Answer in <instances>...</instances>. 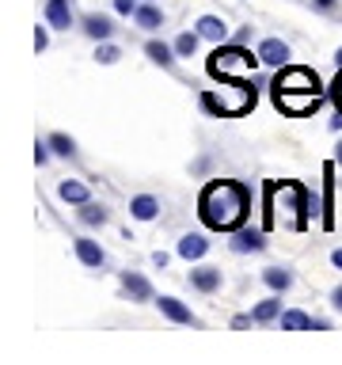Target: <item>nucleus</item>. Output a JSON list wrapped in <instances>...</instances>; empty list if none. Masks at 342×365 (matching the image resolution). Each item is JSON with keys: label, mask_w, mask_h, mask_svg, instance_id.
Wrapping results in <instances>:
<instances>
[{"label": "nucleus", "mask_w": 342, "mask_h": 365, "mask_svg": "<svg viewBox=\"0 0 342 365\" xmlns=\"http://www.w3.org/2000/svg\"><path fill=\"white\" fill-rule=\"evenodd\" d=\"M251 213V187L239 179H213L198 194V217L213 232H236Z\"/></svg>", "instance_id": "obj_1"}, {"label": "nucleus", "mask_w": 342, "mask_h": 365, "mask_svg": "<svg viewBox=\"0 0 342 365\" xmlns=\"http://www.w3.org/2000/svg\"><path fill=\"white\" fill-rule=\"evenodd\" d=\"M312 205H316V198L308 194L304 182H274L270 202H266V217L278 228H308Z\"/></svg>", "instance_id": "obj_2"}, {"label": "nucleus", "mask_w": 342, "mask_h": 365, "mask_svg": "<svg viewBox=\"0 0 342 365\" xmlns=\"http://www.w3.org/2000/svg\"><path fill=\"white\" fill-rule=\"evenodd\" d=\"M262 65V57L259 50L251 53L247 46H236V42H221V46H213V53H209V76L213 80H247V76H255V68Z\"/></svg>", "instance_id": "obj_3"}, {"label": "nucleus", "mask_w": 342, "mask_h": 365, "mask_svg": "<svg viewBox=\"0 0 342 365\" xmlns=\"http://www.w3.org/2000/svg\"><path fill=\"white\" fill-rule=\"evenodd\" d=\"M213 96H217V118H239V114L255 110L259 91L247 80H221V88Z\"/></svg>", "instance_id": "obj_4"}, {"label": "nucleus", "mask_w": 342, "mask_h": 365, "mask_svg": "<svg viewBox=\"0 0 342 365\" xmlns=\"http://www.w3.org/2000/svg\"><path fill=\"white\" fill-rule=\"evenodd\" d=\"M274 107L289 118H304V114H316L323 107V91H270Z\"/></svg>", "instance_id": "obj_5"}, {"label": "nucleus", "mask_w": 342, "mask_h": 365, "mask_svg": "<svg viewBox=\"0 0 342 365\" xmlns=\"http://www.w3.org/2000/svg\"><path fill=\"white\" fill-rule=\"evenodd\" d=\"M266 232L262 228H247V225H239L236 232H228V247L236 251V255H259V251H266Z\"/></svg>", "instance_id": "obj_6"}, {"label": "nucleus", "mask_w": 342, "mask_h": 365, "mask_svg": "<svg viewBox=\"0 0 342 365\" xmlns=\"http://www.w3.org/2000/svg\"><path fill=\"white\" fill-rule=\"evenodd\" d=\"M42 16L53 31H68L76 27V11H73V0H46L42 4Z\"/></svg>", "instance_id": "obj_7"}, {"label": "nucleus", "mask_w": 342, "mask_h": 365, "mask_svg": "<svg viewBox=\"0 0 342 365\" xmlns=\"http://www.w3.org/2000/svg\"><path fill=\"white\" fill-rule=\"evenodd\" d=\"M156 304H160V316H167L171 324H182V327H202V324H198V316H194L190 308L179 301V297H160Z\"/></svg>", "instance_id": "obj_8"}, {"label": "nucleus", "mask_w": 342, "mask_h": 365, "mask_svg": "<svg viewBox=\"0 0 342 365\" xmlns=\"http://www.w3.org/2000/svg\"><path fill=\"white\" fill-rule=\"evenodd\" d=\"M194 31L202 34V42H213V46H221V42L232 38V31H228V23H224L221 16H198Z\"/></svg>", "instance_id": "obj_9"}, {"label": "nucleus", "mask_w": 342, "mask_h": 365, "mask_svg": "<svg viewBox=\"0 0 342 365\" xmlns=\"http://www.w3.org/2000/svg\"><path fill=\"white\" fill-rule=\"evenodd\" d=\"M73 251H76V259L84 262V267H91V270H99L103 262H107V251H103L99 240H91V236H76L73 240Z\"/></svg>", "instance_id": "obj_10"}, {"label": "nucleus", "mask_w": 342, "mask_h": 365, "mask_svg": "<svg viewBox=\"0 0 342 365\" xmlns=\"http://www.w3.org/2000/svg\"><path fill=\"white\" fill-rule=\"evenodd\" d=\"M118 282H122V289H125V297H130V301H156V297H152V285H148L145 274L122 270V274H118Z\"/></svg>", "instance_id": "obj_11"}, {"label": "nucleus", "mask_w": 342, "mask_h": 365, "mask_svg": "<svg viewBox=\"0 0 342 365\" xmlns=\"http://www.w3.org/2000/svg\"><path fill=\"white\" fill-rule=\"evenodd\" d=\"M80 31H84L88 38H95V42H107L114 34V19L103 16V11H88V16L80 19Z\"/></svg>", "instance_id": "obj_12"}, {"label": "nucleus", "mask_w": 342, "mask_h": 365, "mask_svg": "<svg viewBox=\"0 0 342 365\" xmlns=\"http://www.w3.org/2000/svg\"><path fill=\"white\" fill-rule=\"evenodd\" d=\"M259 57H262V65H266V68L289 65V42H281V38H262V42H259Z\"/></svg>", "instance_id": "obj_13"}, {"label": "nucleus", "mask_w": 342, "mask_h": 365, "mask_svg": "<svg viewBox=\"0 0 342 365\" xmlns=\"http://www.w3.org/2000/svg\"><path fill=\"white\" fill-rule=\"evenodd\" d=\"M205 251H209V240H205L202 232H187V236H179V244H175V255L187 259V262L205 259Z\"/></svg>", "instance_id": "obj_14"}, {"label": "nucleus", "mask_w": 342, "mask_h": 365, "mask_svg": "<svg viewBox=\"0 0 342 365\" xmlns=\"http://www.w3.org/2000/svg\"><path fill=\"white\" fill-rule=\"evenodd\" d=\"M190 285L198 293H217L224 285V274H221V267H194L190 270Z\"/></svg>", "instance_id": "obj_15"}, {"label": "nucleus", "mask_w": 342, "mask_h": 365, "mask_svg": "<svg viewBox=\"0 0 342 365\" xmlns=\"http://www.w3.org/2000/svg\"><path fill=\"white\" fill-rule=\"evenodd\" d=\"M57 198L68 202V205H84V202H91V190H88V182H80V179H61L57 182Z\"/></svg>", "instance_id": "obj_16"}, {"label": "nucleus", "mask_w": 342, "mask_h": 365, "mask_svg": "<svg viewBox=\"0 0 342 365\" xmlns=\"http://www.w3.org/2000/svg\"><path fill=\"white\" fill-rule=\"evenodd\" d=\"M281 293H274V297H266V301H259L255 308H251V316H255V324H278L281 319Z\"/></svg>", "instance_id": "obj_17"}, {"label": "nucleus", "mask_w": 342, "mask_h": 365, "mask_svg": "<svg viewBox=\"0 0 342 365\" xmlns=\"http://www.w3.org/2000/svg\"><path fill=\"white\" fill-rule=\"evenodd\" d=\"M133 23L141 31H160V27H164V8H160V4H137Z\"/></svg>", "instance_id": "obj_18"}, {"label": "nucleus", "mask_w": 342, "mask_h": 365, "mask_svg": "<svg viewBox=\"0 0 342 365\" xmlns=\"http://www.w3.org/2000/svg\"><path fill=\"white\" fill-rule=\"evenodd\" d=\"M145 53H148V61L152 65H160V68H171L175 65V46H167V42H160V38H148L145 42Z\"/></svg>", "instance_id": "obj_19"}, {"label": "nucleus", "mask_w": 342, "mask_h": 365, "mask_svg": "<svg viewBox=\"0 0 342 365\" xmlns=\"http://www.w3.org/2000/svg\"><path fill=\"white\" fill-rule=\"evenodd\" d=\"M130 217H133V221H156V217H160V202L152 198V194H137V198L130 202Z\"/></svg>", "instance_id": "obj_20"}, {"label": "nucleus", "mask_w": 342, "mask_h": 365, "mask_svg": "<svg viewBox=\"0 0 342 365\" xmlns=\"http://www.w3.org/2000/svg\"><path fill=\"white\" fill-rule=\"evenodd\" d=\"M262 282H266L270 293H285L293 285V270L289 267H266L262 270Z\"/></svg>", "instance_id": "obj_21"}, {"label": "nucleus", "mask_w": 342, "mask_h": 365, "mask_svg": "<svg viewBox=\"0 0 342 365\" xmlns=\"http://www.w3.org/2000/svg\"><path fill=\"white\" fill-rule=\"evenodd\" d=\"M80 221H84L88 228H103L110 221V213H107V205H99V202H84L80 205Z\"/></svg>", "instance_id": "obj_22"}, {"label": "nucleus", "mask_w": 342, "mask_h": 365, "mask_svg": "<svg viewBox=\"0 0 342 365\" xmlns=\"http://www.w3.org/2000/svg\"><path fill=\"white\" fill-rule=\"evenodd\" d=\"M278 324H281V331H312V316L301 312V308H285Z\"/></svg>", "instance_id": "obj_23"}, {"label": "nucleus", "mask_w": 342, "mask_h": 365, "mask_svg": "<svg viewBox=\"0 0 342 365\" xmlns=\"http://www.w3.org/2000/svg\"><path fill=\"white\" fill-rule=\"evenodd\" d=\"M46 141H50L53 156H65V160H73V156H76V141H73L68 133H50Z\"/></svg>", "instance_id": "obj_24"}, {"label": "nucleus", "mask_w": 342, "mask_h": 365, "mask_svg": "<svg viewBox=\"0 0 342 365\" xmlns=\"http://www.w3.org/2000/svg\"><path fill=\"white\" fill-rule=\"evenodd\" d=\"M198 42H202V34H198V31H182L171 46H175V53H179V57H194V53H198Z\"/></svg>", "instance_id": "obj_25"}, {"label": "nucleus", "mask_w": 342, "mask_h": 365, "mask_svg": "<svg viewBox=\"0 0 342 365\" xmlns=\"http://www.w3.org/2000/svg\"><path fill=\"white\" fill-rule=\"evenodd\" d=\"M118 57H122V50H118V46H114L110 38L95 46V61H99V65H114V61H118Z\"/></svg>", "instance_id": "obj_26"}, {"label": "nucleus", "mask_w": 342, "mask_h": 365, "mask_svg": "<svg viewBox=\"0 0 342 365\" xmlns=\"http://www.w3.org/2000/svg\"><path fill=\"white\" fill-rule=\"evenodd\" d=\"M327 96L331 103H335V110H342V68H338V76L331 80V88H327Z\"/></svg>", "instance_id": "obj_27"}, {"label": "nucleus", "mask_w": 342, "mask_h": 365, "mask_svg": "<svg viewBox=\"0 0 342 365\" xmlns=\"http://www.w3.org/2000/svg\"><path fill=\"white\" fill-rule=\"evenodd\" d=\"M50 156H53L50 141H38V145H34V164H38V168H46V164H50Z\"/></svg>", "instance_id": "obj_28"}, {"label": "nucleus", "mask_w": 342, "mask_h": 365, "mask_svg": "<svg viewBox=\"0 0 342 365\" xmlns=\"http://www.w3.org/2000/svg\"><path fill=\"white\" fill-rule=\"evenodd\" d=\"M110 4H114V11H118V16H133L141 0H110Z\"/></svg>", "instance_id": "obj_29"}, {"label": "nucleus", "mask_w": 342, "mask_h": 365, "mask_svg": "<svg viewBox=\"0 0 342 365\" xmlns=\"http://www.w3.org/2000/svg\"><path fill=\"white\" fill-rule=\"evenodd\" d=\"M46 27H50V23H46ZM46 27H34V50H46V46H50V31H46Z\"/></svg>", "instance_id": "obj_30"}, {"label": "nucleus", "mask_w": 342, "mask_h": 365, "mask_svg": "<svg viewBox=\"0 0 342 365\" xmlns=\"http://www.w3.org/2000/svg\"><path fill=\"white\" fill-rule=\"evenodd\" d=\"M202 110L217 118V96H213V91H202Z\"/></svg>", "instance_id": "obj_31"}, {"label": "nucleus", "mask_w": 342, "mask_h": 365, "mask_svg": "<svg viewBox=\"0 0 342 365\" xmlns=\"http://www.w3.org/2000/svg\"><path fill=\"white\" fill-rule=\"evenodd\" d=\"M228 42H236V46H247L251 42V27H239V31H232V38Z\"/></svg>", "instance_id": "obj_32"}, {"label": "nucleus", "mask_w": 342, "mask_h": 365, "mask_svg": "<svg viewBox=\"0 0 342 365\" xmlns=\"http://www.w3.org/2000/svg\"><path fill=\"white\" fill-rule=\"evenodd\" d=\"M251 324H255V316H232V327H236V331H244V327H251Z\"/></svg>", "instance_id": "obj_33"}, {"label": "nucleus", "mask_w": 342, "mask_h": 365, "mask_svg": "<svg viewBox=\"0 0 342 365\" xmlns=\"http://www.w3.org/2000/svg\"><path fill=\"white\" fill-rule=\"evenodd\" d=\"M312 8H319V11H335L338 0H312Z\"/></svg>", "instance_id": "obj_34"}, {"label": "nucleus", "mask_w": 342, "mask_h": 365, "mask_svg": "<svg viewBox=\"0 0 342 365\" xmlns=\"http://www.w3.org/2000/svg\"><path fill=\"white\" fill-rule=\"evenodd\" d=\"M331 308H335V312H342V285H338L335 293H331Z\"/></svg>", "instance_id": "obj_35"}, {"label": "nucleus", "mask_w": 342, "mask_h": 365, "mask_svg": "<svg viewBox=\"0 0 342 365\" xmlns=\"http://www.w3.org/2000/svg\"><path fill=\"white\" fill-rule=\"evenodd\" d=\"M312 331H331V324H327V319H319V316H312Z\"/></svg>", "instance_id": "obj_36"}, {"label": "nucleus", "mask_w": 342, "mask_h": 365, "mask_svg": "<svg viewBox=\"0 0 342 365\" xmlns=\"http://www.w3.org/2000/svg\"><path fill=\"white\" fill-rule=\"evenodd\" d=\"M167 259H171L167 251H156V255H152V262H156V267H167Z\"/></svg>", "instance_id": "obj_37"}, {"label": "nucleus", "mask_w": 342, "mask_h": 365, "mask_svg": "<svg viewBox=\"0 0 342 365\" xmlns=\"http://www.w3.org/2000/svg\"><path fill=\"white\" fill-rule=\"evenodd\" d=\"M342 130V110H335V118H331V133Z\"/></svg>", "instance_id": "obj_38"}, {"label": "nucleus", "mask_w": 342, "mask_h": 365, "mask_svg": "<svg viewBox=\"0 0 342 365\" xmlns=\"http://www.w3.org/2000/svg\"><path fill=\"white\" fill-rule=\"evenodd\" d=\"M331 262H335V267H338V270H342V247H338V251H335V255H331Z\"/></svg>", "instance_id": "obj_39"}, {"label": "nucleus", "mask_w": 342, "mask_h": 365, "mask_svg": "<svg viewBox=\"0 0 342 365\" xmlns=\"http://www.w3.org/2000/svg\"><path fill=\"white\" fill-rule=\"evenodd\" d=\"M335 164L342 168V141H338V148H335Z\"/></svg>", "instance_id": "obj_40"}, {"label": "nucleus", "mask_w": 342, "mask_h": 365, "mask_svg": "<svg viewBox=\"0 0 342 365\" xmlns=\"http://www.w3.org/2000/svg\"><path fill=\"white\" fill-rule=\"evenodd\" d=\"M335 65L342 68V46H338V50H335Z\"/></svg>", "instance_id": "obj_41"}]
</instances>
